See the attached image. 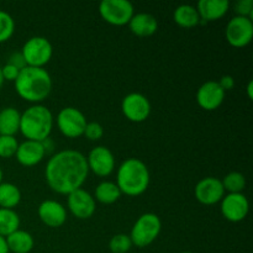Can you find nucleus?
<instances>
[{
  "label": "nucleus",
  "instance_id": "f704fd0d",
  "mask_svg": "<svg viewBox=\"0 0 253 253\" xmlns=\"http://www.w3.org/2000/svg\"><path fill=\"white\" fill-rule=\"evenodd\" d=\"M0 253H9V249H7L6 241L4 237L0 236Z\"/></svg>",
  "mask_w": 253,
  "mask_h": 253
},
{
  "label": "nucleus",
  "instance_id": "aec40b11",
  "mask_svg": "<svg viewBox=\"0 0 253 253\" xmlns=\"http://www.w3.org/2000/svg\"><path fill=\"white\" fill-rule=\"evenodd\" d=\"M5 241L9 252L12 253H30L35 246L34 236L30 232L20 229L5 237Z\"/></svg>",
  "mask_w": 253,
  "mask_h": 253
},
{
  "label": "nucleus",
  "instance_id": "4c0bfd02",
  "mask_svg": "<svg viewBox=\"0 0 253 253\" xmlns=\"http://www.w3.org/2000/svg\"><path fill=\"white\" fill-rule=\"evenodd\" d=\"M2 175L4 174H2V169H1V167H0V184L2 183Z\"/></svg>",
  "mask_w": 253,
  "mask_h": 253
},
{
  "label": "nucleus",
  "instance_id": "58836bf2",
  "mask_svg": "<svg viewBox=\"0 0 253 253\" xmlns=\"http://www.w3.org/2000/svg\"><path fill=\"white\" fill-rule=\"evenodd\" d=\"M182 253H193V252H182Z\"/></svg>",
  "mask_w": 253,
  "mask_h": 253
},
{
  "label": "nucleus",
  "instance_id": "f8f14e48",
  "mask_svg": "<svg viewBox=\"0 0 253 253\" xmlns=\"http://www.w3.org/2000/svg\"><path fill=\"white\" fill-rule=\"evenodd\" d=\"M220 203L222 216L230 222L242 221L249 214L250 203L244 193H229Z\"/></svg>",
  "mask_w": 253,
  "mask_h": 253
},
{
  "label": "nucleus",
  "instance_id": "2eb2a0df",
  "mask_svg": "<svg viewBox=\"0 0 253 253\" xmlns=\"http://www.w3.org/2000/svg\"><path fill=\"white\" fill-rule=\"evenodd\" d=\"M226 93L215 81H208L197 91V103L203 110L214 111L222 105Z\"/></svg>",
  "mask_w": 253,
  "mask_h": 253
},
{
  "label": "nucleus",
  "instance_id": "9b49d317",
  "mask_svg": "<svg viewBox=\"0 0 253 253\" xmlns=\"http://www.w3.org/2000/svg\"><path fill=\"white\" fill-rule=\"evenodd\" d=\"M121 111L128 121L135 124L143 123L151 114V103L141 93H130L121 101Z\"/></svg>",
  "mask_w": 253,
  "mask_h": 253
},
{
  "label": "nucleus",
  "instance_id": "20e7f679",
  "mask_svg": "<svg viewBox=\"0 0 253 253\" xmlns=\"http://www.w3.org/2000/svg\"><path fill=\"white\" fill-rule=\"evenodd\" d=\"M52 128L53 115L47 106L35 104L21 114L19 132L26 140L42 142L49 137Z\"/></svg>",
  "mask_w": 253,
  "mask_h": 253
},
{
  "label": "nucleus",
  "instance_id": "cd10ccee",
  "mask_svg": "<svg viewBox=\"0 0 253 253\" xmlns=\"http://www.w3.org/2000/svg\"><path fill=\"white\" fill-rule=\"evenodd\" d=\"M132 247V242L128 235L118 234L109 241V249L111 253H127Z\"/></svg>",
  "mask_w": 253,
  "mask_h": 253
},
{
  "label": "nucleus",
  "instance_id": "f3484780",
  "mask_svg": "<svg viewBox=\"0 0 253 253\" xmlns=\"http://www.w3.org/2000/svg\"><path fill=\"white\" fill-rule=\"evenodd\" d=\"M44 156H46V151L42 143L30 140H25L24 142L19 143V147L15 153L17 162L24 167L37 166L43 161Z\"/></svg>",
  "mask_w": 253,
  "mask_h": 253
},
{
  "label": "nucleus",
  "instance_id": "ddd939ff",
  "mask_svg": "<svg viewBox=\"0 0 253 253\" xmlns=\"http://www.w3.org/2000/svg\"><path fill=\"white\" fill-rule=\"evenodd\" d=\"M67 207L77 219L86 220L95 214L96 203L90 193L81 188L67 195Z\"/></svg>",
  "mask_w": 253,
  "mask_h": 253
},
{
  "label": "nucleus",
  "instance_id": "c9c22d12",
  "mask_svg": "<svg viewBox=\"0 0 253 253\" xmlns=\"http://www.w3.org/2000/svg\"><path fill=\"white\" fill-rule=\"evenodd\" d=\"M246 91H247V96H249V99L250 100H252L253 98V82L252 81H250L249 84H247Z\"/></svg>",
  "mask_w": 253,
  "mask_h": 253
},
{
  "label": "nucleus",
  "instance_id": "bb28decb",
  "mask_svg": "<svg viewBox=\"0 0 253 253\" xmlns=\"http://www.w3.org/2000/svg\"><path fill=\"white\" fill-rule=\"evenodd\" d=\"M15 32V21L9 12L0 10V43L9 41Z\"/></svg>",
  "mask_w": 253,
  "mask_h": 253
},
{
  "label": "nucleus",
  "instance_id": "6ab92c4d",
  "mask_svg": "<svg viewBox=\"0 0 253 253\" xmlns=\"http://www.w3.org/2000/svg\"><path fill=\"white\" fill-rule=\"evenodd\" d=\"M128 29L138 37H148L156 34L158 30V22L153 15L147 12H138L132 16L128 22Z\"/></svg>",
  "mask_w": 253,
  "mask_h": 253
},
{
  "label": "nucleus",
  "instance_id": "4468645a",
  "mask_svg": "<svg viewBox=\"0 0 253 253\" xmlns=\"http://www.w3.org/2000/svg\"><path fill=\"white\" fill-rule=\"evenodd\" d=\"M194 195L203 205H214L221 202L225 195L221 179L214 177L203 178L194 188Z\"/></svg>",
  "mask_w": 253,
  "mask_h": 253
},
{
  "label": "nucleus",
  "instance_id": "2f4dec72",
  "mask_svg": "<svg viewBox=\"0 0 253 253\" xmlns=\"http://www.w3.org/2000/svg\"><path fill=\"white\" fill-rule=\"evenodd\" d=\"M19 73H20L19 69L9 63H6L5 66L1 67V76H2V79H4V82L5 81L15 82L17 77H19Z\"/></svg>",
  "mask_w": 253,
  "mask_h": 253
},
{
  "label": "nucleus",
  "instance_id": "a878e982",
  "mask_svg": "<svg viewBox=\"0 0 253 253\" xmlns=\"http://www.w3.org/2000/svg\"><path fill=\"white\" fill-rule=\"evenodd\" d=\"M221 183L225 192L242 193L246 187V178L240 172H230L221 179Z\"/></svg>",
  "mask_w": 253,
  "mask_h": 253
},
{
  "label": "nucleus",
  "instance_id": "b1692460",
  "mask_svg": "<svg viewBox=\"0 0 253 253\" xmlns=\"http://www.w3.org/2000/svg\"><path fill=\"white\" fill-rule=\"evenodd\" d=\"M21 202V192L17 185L12 183L0 184V208L2 209H12L16 208Z\"/></svg>",
  "mask_w": 253,
  "mask_h": 253
},
{
  "label": "nucleus",
  "instance_id": "f257e3e1",
  "mask_svg": "<svg viewBox=\"0 0 253 253\" xmlns=\"http://www.w3.org/2000/svg\"><path fill=\"white\" fill-rule=\"evenodd\" d=\"M88 174L85 156L76 150H63L54 153L44 168L47 185L61 195H68L81 189Z\"/></svg>",
  "mask_w": 253,
  "mask_h": 253
},
{
  "label": "nucleus",
  "instance_id": "1a4fd4ad",
  "mask_svg": "<svg viewBox=\"0 0 253 253\" xmlns=\"http://www.w3.org/2000/svg\"><path fill=\"white\" fill-rule=\"evenodd\" d=\"M225 36L230 46L242 48L251 43L253 39V20L249 17L234 16L227 24Z\"/></svg>",
  "mask_w": 253,
  "mask_h": 253
},
{
  "label": "nucleus",
  "instance_id": "e433bc0d",
  "mask_svg": "<svg viewBox=\"0 0 253 253\" xmlns=\"http://www.w3.org/2000/svg\"><path fill=\"white\" fill-rule=\"evenodd\" d=\"M2 84H4V79H2V76H1V67H0V89H1Z\"/></svg>",
  "mask_w": 253,
  "mask_h": 253
},
{
  "label": "nucleus",
  "instance_id": "423d86ee",
  "mask_svg": "<svg viewBox=\"0 0 253 253\" xmlns=\"http://www.w3.org/2000/svg\"><path fill=\"white\" fill-rule=\"evenodd\" d=\"M21 53L29 67L44 68L53 56V47L46 37L34 36L25 42Z\"/></svg>",
  "mask_w": 253,
  "mask_h": 253
},
{
  "label": "nucleus",
  "instance_id": "473e14b6",
  "mask_svg": "<svg viewBox=\"0 0 253 253\" xmlns=\"http://www.w3.org/2000/svg\"><path fill=\"white\" fill-rule=\"evenodd\" d=\"M7 63L11 64V66H14V67H16L19 71H21V69H24L25 67H27L26 61H25V58H24V56H22L21 51L14 52V53H11V56L9 57V61H7Z\"/></svg>",
  "mask_w": 253,
  "mask_h": 253
},
{
  "label": "nucleus",
  "instance_id": "dca6fc26",
  "mask_svg": "<svg viewBox=\"0 0 253 253\" xmlns=\"http://www.w3.org/2000/svg\"><path fill=\"white\" fill-rule=\"evenodd\" d=\"M40 220L48 227H61L67 221V210L57 200H44L37 209Z\"/></svg>",
  "mask_w": 253,
  "mask_h": 253
},
{
  "label": "nucleus",
  "instance_id": "6e6552de",
  "mask_svg": "<svg viewBox=\"0 0 253 253\" xmlns=\"http://www.w3.org/2000/svg\"><path fill=\"white\" fill-rule=\"evenodd\" d=\"M56 124L62 135L68 138H78L83 136L88 121L79 109L67 106L58 113Z\"/></svg>",
  "mask_w": 253,
  "mask_h": 253
},
{
  "label": "nucleus",
  "instance_id": "412c9836",
  "mask_svg": "<svg viewBox=\"0 0 253 253\" xmlns=\"http://www.w3.org/2000/svg\"><path fill=\"white\" fill-rule=\"evenodd\" d=\"M21 113L12 106L0 110V135L15 136L20 131Z\"/></svg>",
  "mask_w": 253,
  "mask_h": 253
},
{
  "label": "nucleus",
  "instance_id": "39448f33",
  "mask_svg": "<svg viewBox=\"0 0 253 253\" xmlns=\"http://www.w3.org/2000/svg\"><path fill=\"white\" fill-rule=\"evenodd\" d=\"M162 230V221L160 216L153 212L142 214L133 224L130 232L132 246L145 249L157 240Z\"/></svg>",
  "mask_w": 253,
  "mask_h": 253
},
{
  "label": "nucleus",
  "instance_id": "7c9ffc66",
  "mask_svg": "<svg viewBox=\"0 0 253 253\" xmlns=\"http://www.w3.org/2000/svg\"><path fill=\"white\" fill-rule=\"evenodd\" d=\"M235 11L236 16L249 17L253 19V0H240L235 4Z\"/></svg>",
  "mask_w": 253,
  "mask_h": 253
},
{
  "label": "nucleus",
  "instance_id": "72a5a7b5",
  "mask_svg": "<svg viewBox=\"0 0 253 253\" xmlns=\"http://www.w3.org/2000/svg\"><path fill=\"white\" fill-rule=\"evenodd\" d=\"M217 83H219V85L221 86V88L224 89L225 93H226L227 90H231L235 86V79L234 77L230 76V74H226V76H222Z\"/></svg>",
  "mask_w": 253,
  "mask_h": 253
},
{
  "label": "nucleus",
  "instance_id": "c756f323",
  "mask_svg": "<svg viewBox=\"0 0 253 253\" xmlns=\"http://www.w3.org/2000/svg\"><path fill=\"white\" fill-rule=\"evenodd\" d=\"M83 136H85L89 141H99L104 136V127L99 123L91 121L88 123L84 130Z\"/></svg>",
  "mask_w": 253,
  "mask_h": 253
},
{
  "label": "nucleus",
  "instance_id": "a211bd4d",
  "mask_svg": "<svg viewBox=\"0 0 253 253\" xmlns=\"http://www.w3.org/2000/svg\"><path fill=\"white\" fill-rule=\"evenodd\" d=\"M200 24L217 21L227 14L230 9L229 0H200L197 4Z\"/></svg>",
  "mask_w": 253,
  "mask_h": 253
},
{
  "label": "nucleus",
  "instance_id": "0eeeda50",
  "mask_svg": "<svg viewBox=\"0 0 253 253\" xmlns=\"http://www.w3.org/2000/svg\"><path fill=\"white\" fill-rule=\"evenodd\" d=\"M99 14L113 26H125L135 15V9L128 0H103L99 4Z\"/></svg>",
  "mask_w": 253,
  "mask_h": 253
},
{
  "label": "nucleus",
  "instance_id": "f03ea898",
  "mask_svg": "<svg viewBox=\"0 0 253 253\" xmlns=\"http://www.w3.org/2000/svg\"><path fill=\"white\" fill-rule=\"evenodd\" d=\"M14 85L20 98L35 105L48 98L53 84L46 69L27 66L20 71Z\"/></svg>",
  "mask_w": 253,
  "mask_h": 253
},
{
  "label": "nucleus",
  "instance_id": "7ed1b4c3",
  "mask_svg": "<svg viewBox=\"0 0 253 253\" xmlns=\"http://www.w3.org/2000/svg\"><path fill=\"white\" fill-rule=\"evenodd\" d=\"M151 175L145 162L138 158H127L116 172V185L121 194L138 197L147 190Z\"/></svg>",
  "mask_w": 253,
  "mask_h": 253
},
{
  "label": "nucleus",
  "instance_id": "4be33fe9",
  "mask_svg": "<svg viewBox=\"0 0 253 253\" xmlns=\"http://www.w3.org/2000/svg\"><path fill=\"white\" fill-rule=\"evenodd\" d=\"M173 20L183 29H193L200 24V16L197 7L189 4H182L177 6L173 12Z\"/></svg>",
  "mask_w": 253,
  "mask_h": 253
},
{
  "label": "nucleus",
  "instance_id": "5701e85b",
  "mask_svg": "<svg viewBox=\"0 0 253 253\" xmlns=\"http://www.w3.org/2000/svg\"><path fill=\"white\" fill-rule=\"evenodd\" d=\"M121 195L123 194H121L116 183L104 180V182L99 183L96 185L95 193H94V199H95V202L101 203V204L110 205L118 202Z\"/></svg>",
  "mask_w": 253,
  "mask_h": 253
},
{
  "label": "nucleus",
  "instance_id": "c85d7f7f",
  "mask_svg": "<svg viewBox=\"0 0 253 253\" xmlns=\"http://www.w3.org/2000/svg\"><path fill=\"white\" fill-rule=\"evenodd\" d=\"M17 147H19V142L15 136L0 135V158L14 157Z\"/></svg>",
  "mask_w": 253,
  "mask_h": 253
},
{
  "label": "nucleus",
  "instance_id": "9d476101",
  "mask_svg": "<svg viewBox=\"0 0 253 253\" xmlns=\"http://www.w3.org/2000/svg\"><path fill=\"white\" fill-rule=\"evenodd\" d=\"M89 172L101 178L109 177L115 169V157L110 148L105 146H95L86 156Z\"/></svg>",
  "mask_w": 253,
  "mask_h": 253
},
{
  "label": "nucleus",
  "instance_id": "393cba45",
  "mask_svg": "<svg viewBox=\"0 0 253 253\" xmlns=\"http://www.w3.org/2000/svg\"><path fill=\"white\" fill-rule=\"evenodd\" d=\"M20 229V216L15 210L0 208V236L7 237Z\"/></svg>",
  "mask_w": 253,
  "mask_h": 253
}]
</instances>
